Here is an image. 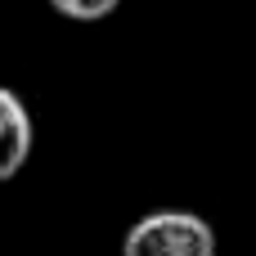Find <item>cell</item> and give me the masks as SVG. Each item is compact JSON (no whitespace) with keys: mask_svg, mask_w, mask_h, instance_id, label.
Segmentation results:
<instances>
[{"mask_svg":"<svg viewBox=\"0 0 256 256\" xmlns=\"http://www.w3.org/2000/svg\"><path fill=\"white\" fill-rule=\"evenodd\" d=\"M122 256H216V234L198 212L162 207L126 230Z\"/></svg>","mask_w":256,"mask_h":256,"instance_id":"6da1fadb","label":"cell"},{"mask_svg":"<svg viewBox=\"0 0 256 256\" xmlns=\"http://www.w3.org/2000/svg\"><path fill=\"white\" fill-rule=\"evenodd\" d=\"M27 153H32V117L22 99L0 86V184L22 171Z\"/></svg>","mask_w":256,"mask_h":256,"instance_id":"7a4b0ae2","label":"cell"},{"mask_svg":"<svg viewBox=\"0 0 256 256\" xmlns=\"http://www.w3.org/2000/svg\"><path fill=\"white\" fill-rule=\"evenodd\" d=\"M63 18H76V22H94V18H108L122 0H50Z\"/></svg>","mask_w":256,"mask_h":256,"instance_id":"3957f363","label":"cell"}]
</instances>
